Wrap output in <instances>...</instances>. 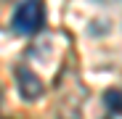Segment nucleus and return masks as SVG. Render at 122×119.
Wrapping results in <instances>:
<instances>
[{"instance_id":"obj_2","label":"nucleus","mask_w":122,"mask_h":119,"mask_svg":"<svg viewBox=\"0 0 122 119\" xmlns=\"http://www.w3.org/2000/svg\"><path fill=\"white\" fill-rule=\"evenodd\" d=\"M16 82H19V93L24 101H37L43 95V82L35 71H29L27 66H16Z\"/></svg>"},{"instance_id":"obj_3","label":"nucleus","mask_w":122,"mask_h":119,"mask_svg":"<svg viewBox=\"0 0 122 119\" xmlns=\"http://www.w3.org/2000/svg\"><path fill=\"white\" fill-rule=\"evenodd\" d=\"M104 101H106V106L112 111H122V90H109L104 95Z\"/></svg>"},{"instance_id":"obj_1","label":"nucleus","mask_w":122,"mask_h":119,"mask_svg":"<svg viewBox=\"0 0 122 119\" xmlns=\"http://www.w3.org/2000/svg\"><path fill=\"white\" fill-rule=\"evenodd\" d=\"M43 24H45V8H43V3L32 0V3H19L16 5L13 19H11L13 32H19V34H37L40 29H43Z\"/></svg>"}]
</instances>
